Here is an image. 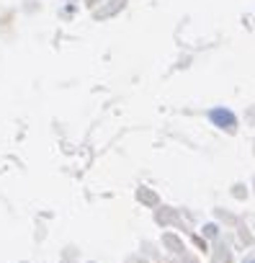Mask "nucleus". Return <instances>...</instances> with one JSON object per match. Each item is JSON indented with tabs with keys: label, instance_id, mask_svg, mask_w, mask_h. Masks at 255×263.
Listing matches in <instances>:
<instances>
[{
	"label": "nucleus",
	"instance_id": "1",
	"mask_svg": "<svg viewBox=\"0 0 255 263\" xmlns=\"http://www.w3.org/2000/svg\"><path fill=\"white\" fill-rule=\"evenodd\" d=\"M209 119H211L219 129H232V126L237 124L234 114H232V111H227V108H211V111H209Z\"/></svg>",
	"mask_w": 255,
	"mask_h": 263
},
{
	"label": "nucleus",
	"instance_id": "2",
	"mask_svg": "<svg viewBox=\"0 0 255 263\" xmlns=\"http://www.w3.org/2000/svg\"><path fill=\"white\" fill-rule=\"evenodd\" d=\"M247 263H255V258H252V260H247Z\"/></svg>",
	"mask_w": 255,
	"mask_h": 263
}]
</instances>
